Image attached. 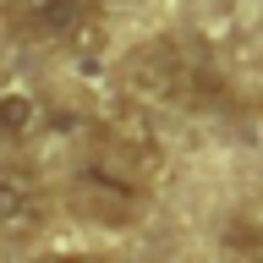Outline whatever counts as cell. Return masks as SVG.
I'll use <instances>...</instances> for the list:
<instances>
[{
    "label": "cell",
    "mask_w": 263,
    "mask_h": 263,
    "mask_svg": "<svg viewBox=\"0 0 263 263\" xmlns=\"http://www.w3.org/2000/svg\"><path fill=\"white\" fill-rule=\"evenodd\" d=\"M137 203H143V186L110 176V170H99V164L82 170L77 186H71V209L88 214V219H99V225H132Z\"/></svg>",
    "instance_id": "cell-2"
},
{
    "label": "cell",
    "mask_w": 263,
    "mask_h": 263,
    "mask_svg": "<svg viewBox=\"0 0 263 263\" xmlns=\"http://www.w3.org/2000/svg\"><path fill=\"white\" fill-rule=\"evenodd\" d=\"M126 88L148 104H170V110H209L225 99V77L209 66V55L176 39L137 49L126 61Z\"/></svg>",
    "instance_id": "cell-1"
},
{
    "label": "cell",
    "mask_w": 263,
    "mask_h": 263,
    "mask_svg": "<svg viewBox=\"0 0 263 263\" xmlns=\"http://www.w3.org/2000/svg\"><path fill=\"white\" fill-rule=\"evenodd\" d=\"M33 121H39V104H33L28 93H0V132H6V137L33 132Z\"/></svg>",
    "instance_id": "cell-5"
},
{
    "label": "cell",
    "mask_w": 263,
    "mask_h": 263,
    "mask_svg": "<svg viewBox=\"0 0 263 263\" xmlns=\"http://www.w3.org/2000/svg\"><path fill=\"white\" fill-rule=\"evenodd\" d=\"M39 181H33V170H22V164H0V230H16L28 225L33 214H39Z\"/></svg>",
    "instance_id": "cell-4"
},
{
    "label": "cell",
    "mask_w": 263,
    "mask_h": 263,
    "mask_svg": "<svg viewBox=\"0 0 263 263\" xmlns=\"http://www.w3.org/2000/svg\"><path fill=\"white\" fill-rule=\"evenodd\" d=\"M241 263H263V236H258V241H247V247H241Z\"/></svg>",
    "instance_id": "cell-6"
},
{
    "label": "cell",
    "mask_w": 263,
    "mask_h": 263,
    "mask_svg": "<svg viewBox=\"0 0 263 263\" xmlns=\"http://www.w3.org/2000/svg\"><path fill=\"white\" fill-rule=\"evenodd\" d=\"M55 263H99V258H55Z\"/></svg>",
    "instance_id": "cell-7"
},
{
    "label": "cell",
    "mask_w": 263,
    "mask_h": 263,
    "mask_svg": "<svg viewBox=\"0 0 263 263\" xmlns=\"http://www.w3.org/2000/svg\"><path fill=\"white\" fill-rule=\"evenodd\" d=\"M88 11H93V0H16V28L28 39L61 44L88 28Z\"/></svg>",
    "instance_id": "cell-3"
}]
</instances>
